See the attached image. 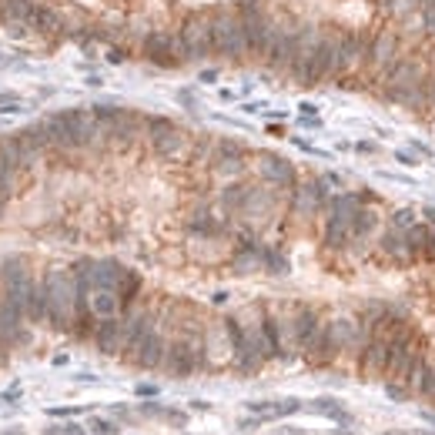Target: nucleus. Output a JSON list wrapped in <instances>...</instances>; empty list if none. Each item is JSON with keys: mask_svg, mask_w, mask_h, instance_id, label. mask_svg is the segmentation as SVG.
<instances>
[{"mask_svg": "<svg viewBox=\"0 0 435 435\" xmlns=\"http://www.w3.org/2000/svg\"><path fill=\"white\" fill-rule=\"evenodd\" d=\"M208 365V338L201 325H184L168 338V352L161 361V372L171 379H188Z\"/></svg>", "mask_w": 435, "mask_h": 435, "instance_id": "nucleus-1", "label": "nucleus"}, {"mask_svg": "<svg viewBox=\"0 0 435 435\" xmlns=\"http://www.w3.org/2000/svg\"><path fill=\"white\" fill-rule=\"evenodd\" d=\"M405 325H409V315H405L399 305L388 308V315H385L382 322L375 325V332H372V338H368V345L361 348V355L355 359V365H359V375L365 379V382H379V379H385L388 348H392L395 335L402 332Z\"/></svg>", "mask_w": 435, "mask_h": 435, "instance_id": "nucleus-2", "label": "nucleus"}, {"mask_svg": "<svg viewBox=\"0 0 435 435\" xmlns=\"http://www.w3.org/2000/svg\"><path fill=\"white\" fill-rule=\"evenodd\" d=\"M47 328L54 332H74L77 328V282L74 271L64 268H51L47 278Z\"/></svg>", "mask_w": 435, "mask_h": 435, "instance_id": "nucleus-3", "label": "nucleus"}, {"mask_svg": "<svg viewBox=\"0 0 435 435\" xmlns=\"http://www.w3.org/2000/svg\"><path fill=\"white\" fill-rule=\"evenodd\" d=\"M372 194L368 191H361V194H352V191H342V194H332L328 198V221H325V248H332V252H342V248H348V238H352V221H355V214H359V208L368 201Z\"/></svg>", "mask_w": 435, "mask_h": 435, "instance_id": "nucleus-4", "label": "nucleus"}, {"mask_svg": "<svg viewBox=\"0 0 435 435\" xmlns=\"http://www.w3.org/2000/svg\"><path fill=\"white\" fill-rule=\"evenodd\" d=\"M211 47L221 60H245L248 57V41L238 7H218L211 10Z\"/></svg>", "mask_w": 435, "mask_h": 435, "instance_id": "nucleus-5", "label": "nucleus"}, {"mask_svg": "<svg viewBox=\"0 0 435 435\" xmlns=\"http://www.w3.org/2000/svg\"><path fill=\"white\" fill-rule=\"evenodd\" d=\"M238 14H241L245 41H248V57L265 60V51H268V37H271L275 17L261 7V0H238Z\"/></svg>", "mask_w": 435, "mask_h": 435, "instance_id": "nucleus-6", "label": "nucleus"}, {"mask_svg": "<svg viewBox=\"0 0 435 435\" xmlns=\"http://www.w3.org/2000/svg\"><path fill=\"white\" fill-rule=\"evenodd\" d=\"M181 37V54H184V64H198L214 54L211 47V14L208 10H191L184 17V24L178 30Z\"/></svg>", "mask_w": 435, "mask_h": 435, "instance_id": "nucleus-7", "label": "nucleus"}, {"mask_svg": "<svg viewBox=\"0 0 435 435\" xmlns=\"http://www.w3.org/2000/svg\"><path fill=\"white\" fill-rule=\"evenodd\" d=\"M34 282H37V278H34L27 258H21V255L3 258V265H0V291L24 311V318H27V302H30Z\"/></svg>", "mask_w": 435, "mask_h": 435, "instance_id": "nucleus-8", "label": "nucleus"}, {"mask_svg": "<svg viewBox=\"0 0 435 435\" xmlns=\"http://www.w3.org/2000/svg\"><path fill=\"white\" fill-rule=\"evenodd\" d=\"M322 335H325V315L315 305H295V348L298 359L308 365L315 361L318 348H322Z\"/></svg>", "mask_w": 435, "mask_h": 435, "instance_id": "nucleus-9", "label": "nucleus"}, {"mask_svg": "<svg viewBox=\"0 0 435 435\" xmlns=\"http://www.w3.org/2000/svg\"><path fill=\"white\" fill-rule=\"evenodd\" d=\"M144 131H148V144H151V151L157 157H164V161H178L181 154H188V134L175 124V121H168V118H148L144 121Z\"/></svg>", "mask_w": 435, "mask_h": 435, "instance_id": "nucleus-10", "label": "nucleus"}, {"mask_svg": "<svg viewBox=\"0 0 435 435\" xmlns=\"http://www.w3.org/2000/svg\"><path fill=\"white\" fill-rule=\"evenodd\" d=\"M322 37H325V30L318 24H302L298 34H295V60H291V71H288V74L295 77L302 87L308 84V71H311V64H315V54H318Z\"/></svg>", "mask_w": 435, "mask_h": 435, "instance_id": "nucleus-11", "label": "nucleus"}, {"mask_svg": "<svg viewBox=\"0 0 435 435\" xmlns=\"http://www.w3.org/2000/svg\"><path fill=\"white\" fill-rule=\"evenodd\" d=\"M368 44L372 41H365L361 34H342L338 37V51H335V64H332V80L365 67L368 64Z\"/></svg>", "mask_w": 435, "mask_h": 435, "instance_id": "nucleus-12", "label": "nucleus"}, {"mask_svg": "<svg viewBox=\"0 0 435 435\" xmlns=\"http://www.w3.org/2000/svg\"><path fill=\"white\" fill-rule=\"evenodd\" d=\"M144 57L157 64V67H181L184 54H181V37L178 34H148L141 44Z\"/></svg>", "mask_w": 435, "mask_h": 435, "instance_id": "nucleus-13", "label": "nucleus"}, {"mask_svg": "<svg viewBox=\"0 0 435 435\" xmlns=\"http://www.w3.org/2000/svg\"><path fill=\"white\" fill-rule=\"evenodd\" d=\"M425 64L419 60V57H399L388 71H385L382 84H385V94H399V91H409L415 84H422L425 80Z\"/></svg>", "mask_w": 435, "mask_h": 435, "instance_id": "nucleus-14", "label": "nucleus"}, {"mask_svg": "<svg viewBox=\"0 0 435 435\" xmlns=\"http://www.w3.org/2000/svg\"><path fill=\"white\" fill-rule=\"evenodd\" d=\"M328 191H325V181L322 178H311V181H302L295 184V198H291V211L302 218V221H311L322 208L328 205Z\"/></svg>", "mask_w": 435, "mask_h": 435, "instance_id": "nucleus-15", "label": "nucleus"}, {"mask_svg": "<svg viewBox=\"0 0 435 435\" xmlns=\"http://www.w3.org/2000/svg\"><path fill=\"white\" fill-rule=\"evenodd\" d=\"M24 342H27L24 311L0 291V348H14V345H24Z\"/></svg>", "mask_w": 435, "mask_h": 435, "instance_id": "nucleus-16", "label": "nucleus"}, {"mask_svg": "<svg viewBox=\"0 0 435 435\" xmlns=\"http://www.w3.org/2000/svg\"><path fill=\"white\" fill-rule=\"evenodd\" d=\"M399 60V41H395V34L392 30H382V34H375L372 37V44H368V71L372 74L385 77V71L392 67Z\"/></svg>", "mask_w": 435, "mask_h": 435, "instance_id": "nucleus-17", "label": "nucleus"}, {"mask_svg": "<svg viewBox=\"0 0 435 435\" xmlns=\"http://www.w3.org/2000/svg\"><path fill=\"white\" fill-rule=\"evenodd\" d=\"M164 352H168V335H164L161 322H157L151 332L144 335V342L134 348L131 361H134L137 368H161V361H164Z\"/></svg>", "mask_w": 435, "mask_h": 435, "instance_id": "nucleus-18", "label": "nucleus"}, {"mask_svg": "<svg viewBox=\"0 0 435 435\" xmlns=\"http://www.w3.org/2000/svg\"><path fill=\"white\" fill-rule=\"evenodd\" d=\"M258 175H261V181H268L275 188H295V164L288 157H282V154H271V151L258 154Z\"/></svg>", "mask_w": 435, "mask_h": 435, "instance_id": "nucleus-19", "label": "nucleus"}, {"mask_svg": "<svg viewBox=\"0 0 435 435\" xmlns=\"http://www.w3.org/2000/svg\"><path fill=\"white\" fill-rule=\"evenodd\" d=\"M211 171L221 178H238L245 171V151L238 141H214V154H211Z\"/></svg>", "mask_w": 435, "mask_h": 435, "instance_id": "nucleus-20", "label": "nucleus"}, {"mask_svg": "<svg viewBox=\"0 0 435 435\" xmlns=\"http://www.w3.org/2000/svg\"><path fill=\"white\" fill-rule=\"evenodd\" d=\"M94 345H98V352L101 355H118L121 359V352H124V315L121 318H111V322H98L94 325Z\"/></svg>", "mask_w": 435, "mask_h": 435, "instance_id": "nucleus-21", "label": "nucleus"}, {"mask_svg": "<svg viewBox=\"0 0 435 435\" xmlns=\"http://www.w3.org/2000/svg\"><path fill=\"white\" fill-rule=\"evenodd\" d=\"M87 308H91V318H94V322H111V318H121V315H124L121 295H118V291H107V288L91 291Z\"/></svg>", "mask_w": 435, "mask_h": 435, "instance_id": "nucleus-22", "label": "nucleus"}, {"mask_svg": "<svg viewBox=\"0 0 435 435\" xmlns=\"http://www.w3.org/2000/svg\"><path fill=\"white\" fill-rule=\"evenodd\" d=\"M27 27L34 30V34H44V37H54V34H64L67 30V21H64V14L57 10V7H47V3H37V10L30 14V21Z\"/></svg>", "mask_w": 435, "mask_h": 435, "instance_id": "nucleus-23", "label": "nucleus"}, {"mask_svg": "<svg viewBox=\"0 0 435 435\" xmlns=\"http://www.w3.org/2000/svg\"><path fill=\"white\" fill-rule=\"evenodd\" d=\"M375 231H379V214H375V208H359V214H355V221H352V238H348V245L352 248H368V241L375 238Z\"/></svg>", "mask_w": 435, "mask_h": 435, "instance_id": "nucleus-24", "label": "nucleus"}, {"mask_svg": "<svg viewBox=\"0 0 435 435\" xmlns=\"http://www.w3.org/2000/svg\"><path fill=\"white\" fill-rule=\"evenodd\" d=\"M409 231H399V228H388L382 231V238H379V248H382L385 258H392L395 265H412V255H409V238H405Z\"/></svg>", "mask_w": 435, "mask_h": 435, "instance_id": "nucleus-25", "label": "nucleus"}, {"mask_svg": "<svg viewBox=\"0 0 435 435\" xmlns=\"http://www.w3.org/2000/svg\"><path fill=\"white\" fill-rule=\"evenodd\" d=\"M305 409L315 412V415H328V419L338 422V425H352V422H355V419H352V412H345V405H342L338 399H332V395H322V399L308 402Z\"/></svg>", "mask_w": 435, "mask_h": 435, "instance_id": "nucleus-26", "label": "nucleus"}, {"mask_svg": "<svg viewBox=\"0 0 435 435\" xmlns=\"http://www.w3.org/2000/svg\"><path fill=\"white\" fill-rule=\"evenodd\" d=\"M41 0H0V21L3 24H27Z\"/></svg>", "mask_w": 435, "mask_h": 435, "instance_id": "nucleus-27", "label": "nucleus"}, {"mask_svg": "<svg viewBox=\"0 0 435 435\" xmlns=\"http://www.w3.org/2000/svg\"><path fill=\"white\" fill-rule=\"evenodd\" d=\"M27 325H47V288H44V278L34 282L30 302H27Z\"/></svg>", "mask_w": 435, "mask_h": 435, "instance_id": "nucleus-28", "label": "nucleus"}, {"mask_svg": "<svg viewBox=\"0 0 435 435\" xmlns=\"http://www.w3.org/2000/svg\"><path fill=\"white\" fill-rule=\"evenodd\" d=\"M405 238H409L412 261H429V221H425V218H419V225H412Z\"/></svg>", "mask_w": 435, "mask_h": 435, "instance_id": "nucleus-29", "label": "nucleus"}, {"mask_svg": "<svg viewBox=\"0 0 435 435\" xmlns=\"http://www.w3.org/2000/svg\"><path fill=\"white\" fill-rule=\"evenodd\" d=\"M248 188L252 184H231V188H225L221 191V205L228 208V211H241L245 198H248Z\"/></svg>", "mask_w": 435, "mask_h": 435, "instance_id": "nucleus-30", "label": "nucleus"}, {"mask_svg": "<svg viewBox=\"0 0 435 435\" xmlns=\"http://www.w3.org/2000/svg\"><path fill=\"white\" fill-rule=\"evenodd\" d=\"M419 218H422V214H419L415 208H399V211L388 218V225H392V228H399V231H409L412 225H419Z\"/></svg>", "mask_w": 435, "mask_h": 435, "instance_id": "nucleus-31", "label": "nucleus"}, {"mask_svg": "<svg viewBox=\"0 0 435 435\" xmlns=\"http://www.w3.org/2000/svg\"><path fill=\"white\" fill-rule=\"evenodd\" d=\"M422 399L435 405V352H429V359H425V382H422Z\"/></svg>", "mask_w": 435, "mask_h": 435, "instance_id": "nucleus-32", "label": "nucleus"}, {"mask_svg": "<svg viewBox=\"0 0 435 435\" xmlns=\"http://www.w3.org/2000/svg\"><path fill=\"white\" fill-rule=\"evenodd\" d=\"M261 265H265L268 271H275V275H285V271H288V261H285V255L271 252V248H261Z\"/></svg>", "mask_w": 435, "mask_h": 435, "instance_id": "nucleus-33", "label": "nucleus"}, {"mask_svg": "<svg viewBox=\"0 0 435 435\" xmlns=\"http://www.w3.org/2000/svg\"><path fill=\"white\" fill-rule=\"evenodd\" d=\"M302 409H305V402H298V399H282L278 409H275V419H278V422H282V419H291V415H298Z\"/></svg>", "mask_w": 435, "mask_h": 435, "instance_id": "nucleus-34", "label": "nucleus"}, {"mask_svg": "<svg viewBox=\"0 0 435 435\" xmlns=\"http://www.w3.org/2000/svg\"><path fill=\"white\" fill-rule=\"evenodd\" d=\"M87 412V405H54V409H47V415L51 419H74V415H84Z\"/></svg>", "mask_w": 435, "mask_h": 435, "instance_id": "nucleus-35", "label": "nucleus"}, {"mask_svg": "<svg viewBox=\"0 0 435 435\" xmlns=\"http://www.w3.org/2000/svg\"><path fill=\"white\" fill-rule=\"evenodd\" d=\"M91 432L94 435H118V422H111V419H91Z\"/></svg>", "mask_w": 435, "mask_h": 435, "instance_id": "nucleus-36", "label": "nucleus"}, {"mask_svg": "<svg viewBox=\"0 0 435 435\" xmlns=\"http://www.w3.org/2000/svg\"><path fill=\"white\" fill-rule=\"evenodd\" d=\"M392 157L399 161V164H405V168H419L422 164V157L415 151H405V148H399V151H392Z\"/></svg>", "mask_w": 435, "mask_h": 435, "instance_id": "nucleus-37", "label": "nucleus"}, {"mask_svg": "<svg viewBox=\"0 0 435 435\" xmlns=\"http://www.w3.org/2000/svg\"><path fill=\"white\" fill-rule=\"evenodd\" d=\"M385 392H388V399H395V402H405V399H412L409 388L402 382H385Z\"/></svg>", "mask_w": 435, "mask_h": 435, "instance_id": "nucleus-38", "label": "nucleus"}, {"mask_svg": "<svg viewBox=\"0 0 435 435\" xmlns=\"http://www.w3.org/2000/svg\"><path fill=\"white\" fill-rule=\"evenodd\" d=\"M141 415H148V419H164V415H168V405H157L154 399H148V402L141 405Z\"/></svg>", "mask_w": 435, "mask_h": 435, "instance_id": "nucleus-39", "label": "nucleus"}, {"mask_svg": "<svg viewBox=\"0 0 435 435\" xmlns=\"http://www.w3.org/2000/svg\"><path fill=\"white\" fill-rule=\"evenodd\" d=\"M352 151L361 154V157H372V154H379L382 148H379V141H355V144H352Z\"/></svg>", "mask_w": 435, "mask_h": 435, "instance_id": "nucleus-40", "label": "nucleus"}, {"mask_svg": "<svg viewBox=\"0 0 435 435\" xmlns=\"http://www.w3.org/2000/svg\"><path fill=\"white\" fill-rule=\"evenodd\" d=\"M168 425H175V429H184L188 425V412H181V409H168Z\"/></svg>", "mask_w": 435, "mask_h": 435, "instance_id": "nucleus-41", "label": "nucleus"}, {"mask_svg": "<svg viewBox=\"0 0 435 435\" xmlns=\"http://www.w3.org/2000/svg\"><path fill=\"white\" fill-rule=\"evenodd\" d=\"M134 395H137L141 402H148V399H157V395H161V388H157V385H137Z\"/></svg>", "mask_w": 435, "mask_h": 435, "instance_id": "nucleus-42", "label": "nucleus"}, {"mask_svg": "<svg viewBox=\"0 0 435 435\" xmlns=\"http://www.w3.org/2000/svg\"><path fill=\"white\" fill-rule=\"evenodd\" d=\"M0 399H3V402H21V385L14 382L10 388H3V395H0Z\"/></svg>", "mask_w": 435, "mask_h": 435, "instance_id": "nucleus-43", "label": "nucleus"}, {"mask_svg": "<svg viewBox=\"0 0 435 435\" xmlns=\"http://www.w3.org/2000/svg\"><path fill=\"white\" fill-rule=\"evenodd\" d=\"M218 101H225V104L238 101V91H231V87H218Z\"/></svg>", "mask_w": 435, "mask_h": 435, "instance_id": "nucleus-44", "label": "nucleus"}, {"mask_svg": "<svg viewBox=\"0 0 435 435\" xmlns=\"http://www.w3.org/2000/svg\"><path fill=\"white\" fill-rule=\"evenodd\" d=\"M298 111H302V118H318V107H315V104H308V101H302Z\"/></svg>", "mask_w": 435, "mask_h": 435, "instance_id": "nucleus-45", "label": "nucleus"}, {"mask_svg": "<svg viewBox=\"0 0 435 435\" xmlns=\"http://www.w3.org/2000/svg\"><path fill=\"white\" fill-rule=\"evenodd\" d=\"M124 51H107V64H124Z\"/></svg>", "mask_w": 435, "mask_h": 435, "instance_id": "nucleus-46", "label": "nucleus"}, {"mask_svg": "<svg viewBox=\"0 0 435 435\" xmlns=\"http://www.w3.org/2000/svg\"><path fill=\"white\" fill-rule=\"evenodd\" d=\"M429 261H435V225H429Z\"/></svg>", "mask_w": 435, "mask_h": 435, "instance_id": "nucleus-47", "label": "nucleus"}, {"mask_svg": "<svg viewBox=\"0 0 435 435\" xmlns=\"http://www.w3.org/2000/svg\"><path fill=\"white\" fill-rule=\"evenodd\" d=\"M198 80H201V84H214V80H218V71H201Z\"/></svg>", "mask_w": 435, "mask_h": 435, "instance_id": "nucleus-48", "label": "nucleus"}, {"mask_svg": "<svg viewBox=\"0 0 435 435\" xmlns=\"http://www.w3.org/2000/svg\"><path fill=\"white\" fill-rule=\"evenodd\" d=\"M302 128L318 131V128H322V118H302Z\"/></svg>", "mask_w": 435, "mask_h": 435, "instance_id": "nucleus-49", "label": "nucleus"}, {"mask_svg": "<svg viewBox=\"0 0 435 435\" xmlns=\"http://www.w3.org/2000/svg\"><path fill=\"white\" fill-rule=\"evenodd\" d=\"M60 435H87V432H84L80 425H74V422H71V425H64V429H60Z\"/></svg>", "mask_w": 435, "mask_h": 435, "instance_id": "nucleus-50", "label": "nucleus"}, {"mask_svg": "<svg viewBox=\"0 0 435 435\" xmlns=\"http://www.w3.org/2000/svg\"><path fill=\"white\" fill-rule=\"evenodd\" d=\"M211 302H214V305H225V302H228V291H218V295H214Z\"/></svg>", "mask_w": 435, "mask_h": 435, "instance_id": "nucleus-51", "label": "nucleus"}, {"mask_svg": "<svg viewBox=\"0 0 435 435\" xmlns=\"http://www.w3.org/2000/svg\"><path fill=\"white\" fill-rule=\"evenodd\" d=\"M382 435H415V432H409V429H385Z\"/></svg>", "mask_w": 435, "mask_h": 435, "instance_id": "nucleus-52", "label": "nucleus"}, {"mask_svg": "<svg viewBox=\"0 0 435 435\" xmlns=\"http://www.w3.org/2000/svg\"><path fill=\"white\" fill-rule=\"evenodd\" d=\"M245 111L248 114H258V111H265V104H245Z\"/></svg>", "mask_w": 435, "mask_h": 435, "instance_id": "nucleus-53", "label": "nucleus"}, {"mask_svg": "<svg viewBox=\"0 0 435 435\" xmlns=\"http://www.w3.org/2000/svg\"><path fill=\"white\" fill-rule=\"evenodd\" d=\"M278 435H305V432H302V429H282Z\"/></svg>", "mask_w": 435, "mask_h": 435, "instance_id": "nucleus-54", "label": "nucleus"}, {"mask_svg": "<svg viewBox=\"0 0 435 435\" xmlns=\"http://www.w3.org/2000/svg\"><path fill=\"white\" fill-rule=\"evenodd\" d=\"M425 419H429V422H432V425H435V412H425Z\"/></svg>", "mask_w": 435, "mask_h": 435, "instance_id": "nucleus-55", "label": "nucleus"}, {"mask_svg": "<svg viewBox=\"0 0 435 435\" xmlns=\"http://www.w3.org/2000/svg\"><path fill=\"white\" fill-rule=\"evenodd\" d=\"M3 208H7V201H3V198H0V214H3Z\"/></svg>", "mask_w": 435, "mask_h": 435, "instance_id": "nucleus-56", "label": "nucleus"}, {"mask_svg": "<svg viewBox=\"0 0 435 435\" xmlns=\"http://www.w3.org/2000/svg\"><path fill=\"white\" fill-rule=\"evenodd\" d=\"M415 435H435V432H425V429H422V432H415Z\"/></svg>", "mask_w": 435, "mask_h": 435, "instance_id": "nucleus-57", "label": "nucleus"}, {"mask_svg": "<svg viewBox=\"0 0 435 435\" xmlns=\"http://www.w3.org/2000/svg\"><path fill=\"white\" fill-rule=\"evenodd\" d=\"M7 435H21V432H7Z\"/></svg>", "mask_w": 435, "mask_h": 435, "instance_id": "nucleus-58", "label": "nucleus"}]
</instances>
